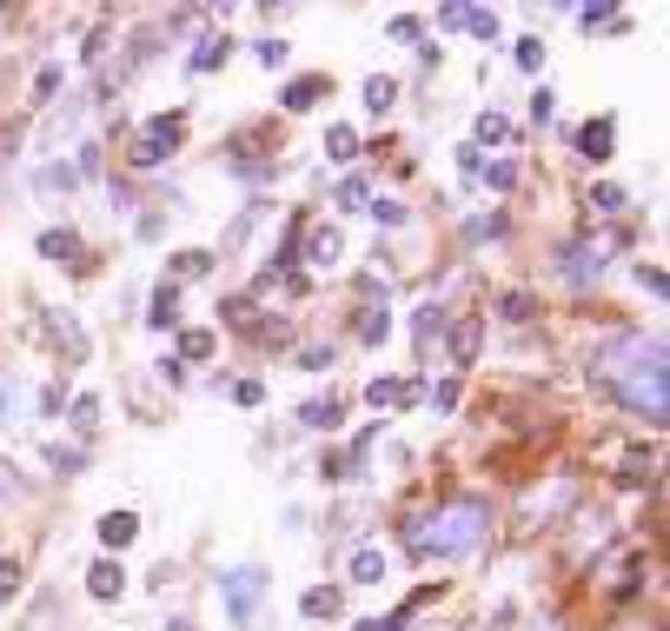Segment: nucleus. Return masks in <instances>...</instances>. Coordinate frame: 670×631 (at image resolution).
<instances>
[{
  "label": "nucleus",
  "mask_w": 670,
  "mask_h": 631,
  "mask_svg": "<svg viewBox=\"0 0 670 631\" xmlns=\"http://www.w3.org/2000/svg\"><path fill=\"white\" fill-rule=\"evenodd\" d=\"M611 400L624 413H637L644 426H663L670 419V359H663V333H644V326H624V333H605L584 359Z\"/></svg>",
  "instance_id": "obj_1"
},
{
  "label": "nucleus",
  "mask_w": 670,
  "mask_h": 631,
  "mask_svg": "<svg viewBox=\"0 0 670 631\" xmlns=\"http://www.w3.org/2000/svg\"><path fill=\"white\" fill-rule=\"evenodd\" d=\"M398 538H405L411 559H471L491 538V505L484 499H445L432 512H405Z\"/></svg>",
  "instance_id": "obj_2"
},
{
  "label": "nucleus",
  "mask_w": 670,
  "mask_h": 631,
  "mask_svg": "<svg viewBox=\"0 0 670 631\" xmlns=\"http://www.w3.org/2000/svg\"><path fill=\"white\" fill-rule=\"evenodd\" d=\"M266 592H273V572H260V565H232V572H219V598H226V618H232L239 631H260V605H266Z\"/></svg>",
  "instance_id": "obj_3"
},
{
  "label": "nucleus",
  "mask_w": 670,
  "mask_h": 631,
  "mask_svg": "<svg viewBox=\"0 0 670 631\" xmlns=\"http://www.w3.org/2000/svg\"><path fill=\"white\" fill-rule=\"evenodd\" d=\"M180 146H187V114H153V120H140V127H133L127 160L146 174V167H166Z\"/></svg>",
  "instance_id": "obj_4"
},
{
  "label": "nucleus",
  "mask_w": 670,
  "mask_h": 631,
  "mask_svg": "<svg viewBox=\"0 0 670 631\" xmlns=\"http://www.w3.org/2000/svg\"><path fill=\"white\" fill-rule=\"evenodd\" d=\"M611 247H631V226H618L611 240H571V247H558V273H564V286H598V273H605V260H611Z\"/></svg>",
  "instance_id": "obj_5"
},
{
  "label": "nucleus",
  "mask_w": 670,
  "mask_h": 631,
  "mask_svg": "<svg viewBox=\"0 0 670 631\" xmlns=\"http://www.w3.org/2000/svg\"><path fill=\"white\" fill-rule=\"evenodd\" d=\"M571 146H577V160L605 167L611 153H618V114H598V120H584V127L571 133Z\"/></svg>",
  "instance_id": "obj_6"
},
{
  "label": "nucleus",
  "mask_w": 670,
  "mask_h": 631,
  "mask_svg": "<svg viewBox=\"0 0 670 631\" xmlns=\"http://www.w3.org/2000/svg\"><path fill=\"white\" fill-rule=\"evenodd\" d=\"M339 253H346L339 226H312V219H306V233H299V260H306V266H339Z\"/></svg>",
  "instance_id": "obj_7"
},
{
  "label": "nucleus",
  "mask_w": 670,
  "mask_h": 631,
  "mask_svg": "<svg viewBox=\"0 0 670 631\" xmlns=\"http://www.w3.org/2000/svg\"><path fill=\"white\" fill-rule=\"evenodd\" d=\"M366 400H372L379 413H411L418 400H426V385H418V379H372Z\"/></svg>",
  "instance_id": "obj_8"
},
{
  "label": "nucleus",
  "mask_w": 670,
  "mask_h": 631,
  "mask_svg": "<svg viewBox=\"0 0 670 631\" xmlns=\"http://www.w3.org/2000/svg\"><path fill=\"white\" fill-rule=\"evenodd\" d=\"M325 94H332V81H325V73H292V81H286V94H279V107H286V114H312Z\"/></svg>",
  "instance_id": "obj_9"
},
{
  "label": "nucleus",
  "mask_w": 670,
  "mask_h": 631,
  "mask_svg": "<svg viewBox=\"0 0 670 631\" xmlns=\"http://www.w3.org/2000/svg\"><path fill=\"white\" fill-rule=\"evenodd\" d=\"M445 326H452V312H445L439 299H432V306H418V312H411V340H418V353H426V359L439 353V340H445Z\"/></svg>",
  "instance_id": "obj_10"
},
{
  "label": "nucleus",
  "mask_w": 670,
  "mask_h": 631,
  "mask_svg": "<svg viewBox=\"0 0 670 631\" xmlns=\"http://www.w3.org/2000/svg\"><path fill=\"white\" fill-rule=\"evenodd\" d=\"M87 592H94L100 605H120V598H127V565H120V559H94V565H87Z\"/></svg>",
  "instance_id": "obj_11"
},
{
  "label": "nucleus",
  "mask_w": 670,
  "mask_h": 631,
  "mask_svg": "<svg viewBox=\"0 0 670 631\" xmlns=\"http://www.w3.org/2000/svg\"><path fill=\"white\" fill-rule=\"evenodd\" d=\"M146 326H153V333H180V286H174V279H159V286H153Z\"/></svg>",
  "instance_id": "obj_12"
},
{
  "label": "nucleus",
  "mask_w": 670,
  "mask_h": 631,
  "mask_svg": "<svg viewBox=\"0 0 670 631\" xmlns=\"http://www.w3.org/2000/svg\"><path fill=\"white\" fill-rule=\"evenodd\" d=\"M478 346H484V320L471 312V320H458V326H452V340H445V359H452V366L465 372V366L478 359Z\"/></svg>",
  "instance_id": "obj_13"
},
{
  "label": "nucleus",
  "mask_w": 670,
  "mask_h": 631,
  "mask_svg": "<svg viewBox=\"0 0 670 631\" xmlns=\"http://www.w3.org/2000/svg\"><path fill=\"white\" fill-rule=\"evenodd\" d=\"M219 266V253L213 247H187V253H174V260H166V279H174V286H187V279H206Z\"/></svg>",
  "instance_id": "obj_14"
},
{
  "label": "nucleus",
  "mask_w": 670,
  "mask_h": 631,
  "mask_svg": "<svg viewBox=\"0 0 670 631\" xmlns=\"http://www.w3.org/2000/svg\"><path fill=\"white\" fill-rule=\"evenodd\" d=\"M432 598H439V585H426V592H411V598H405L398 611H385V618H359V631H405V624H411L418 611H426Z\"/></svg>",
  "instance_id": "obj_15"
},
{
  "label": "nucleus",
  "mask_w": 670,
  "mask_h": 631,
  "mask_svg": "<svg viewBox=\"0 0 670 631\" xmlns=\"http://www.w3.org/2000/svg\"><path fill=\"white\" fill-rule=\"evenodd\" d=\"M339 419H346V400H339V392H325V400H306V406H299V426H306V432H339Z\"/></svg>",
  "instance_id": "obj_16"
},
{
  "label": "nucleus",
  "mask_w": 670,
  "mask_h": 631,
  "mask_svg": "<svg viewBox=\"0 0 670 631\" xmlns=\"http://www.w3.org/2000/svg\"><path fill=\"white\" fill-rule=\"evenodd\" d=\"M34 193L40 200H67V193H80V174H73V160H47V167H34Z\"/></svg>",
  "instance_id": "obj_17"
},
{
  "label": "nucleus",
  "mask_w": 670,
  "mask_h": 631,
  "mask_svg": "<svg viewBox=\"0 0 670 631\" xmlns=\"http://www.w3.org/2000/svg\"><path fill=\"white\" fill-rule=\"evenodd\" d=\"M47 333L67 346V366H80V359H87V333H80L73 326V312H60V306H47Z\"/></svg>",
  "instance_id": "obj_18"
},
{
  "label": "nucleus",
  "mask_w": 670,
  "mask_h": 631,
  "mask_svg": "<svg viewBox=\"0 0 670 631\" xmlns=\"http://www.w3.org/2000/svg\"><path fill=\"white\" fill-rule=\"evenodd\" d=\"M339 611H346V592H339V585H312V592H299V618H312V624H319V618H339Z\"/></svg>",
  "instance_id": "obj_19"
},
{
  "label": "nucleus",
  "mask_w": 670,
  "mask_h": 631,
  "mask_svg": "<svg viewBox=\"0 0 670 631\" xmlns=\"http://www.w3.org/2000/svg\"><path fill=\"white\" fill-rule=\"evenodd\" d=\"M133 538H140V519H133V512H107V519H100V545H107V559H120Z\"/></svg>",
  "instance_id": "obj_20"
},
{
  "label": "nucleus",
  "mask_w": 670,
  "mask_h": 631,
  "mask_svg": "<svg viewBox=\"0 0 670 631\" xmlns=\"http://www.w3.org/2000/svg\"><path fill=\"white\" fill-rule=\"evenodd\" d=\"M385 572H392V559H385L379 545H359V551H352V565H346V579H352V585H379Z\"/></svg>",
  "instance_id": "obj_21"
},
{
  "label": "nucleus",
  "mask_w": 670,
  "mask_h": 631,
  "mask_svg": "<svg viewBox=\"0 0 670 631\" xmlns=\"http://www.w3.org/2000/svg\"><path fill=\"white\" fill-rule=\"evenodd\" d=\"M34 253L40 260H80V233L73 226H47L40 240H34Z\"/></svg>",
  "instance_id": "obj_22"
},
{
  "label": "nucleus",
  "mask_w": 670,
  "mask_h": 631,
  "mask_svg": "<svg viewBox=\"0 0 670 631\" xmlns=\"http://www.w3.org/2000/svg\"><path fill=\"white\" fill-rule=\"evenodd\" d=\"M226 60H232V34H206V40L193 47V60H187V67H193V73H219Z\"/></svg>",
  "instance_id": "obj_23"
},
{
  "label": "nucleus",
  "mask_w": 670,
  "mask_h": 631,
  "mask_svg": "<svg viewBox=\"0 0 670 631\" xmlns=\"http://www.w3.org/2000/svg\"><path fill=\"white\" fill-rule=\"evenodd\" d=\"M260 213H266V200H253V206H246V213H239V219H232V226L219 233V260H232V253L246 247V233H253V226H260Z\"/></svg>",
  "instance_id": "obj_24"
},
{
  "label": "nucleus",
  "mask_w": 670,
  "mask_h": 631,
  "mask_svg": "<svg viewBox=\"0 0 670 631\" xmlns=\"http://www.w3.org/2000/svg\"><path fill=\"white\" fill-rule=\"evenodd\" d=\"M359 153H366V146H359L352 127H325V160H332V167H352Z\"/></svg>",
  "instance_id": "obj_25"
},
{
  "label": "nucleus",
  "mask_w": 670,
  "mask_h": 631,
  "mask_svg": "<svg viewBox=\"0 0 670 631\" xmlns=\"http://www.w3.org/2000/svg\"><path fill=\"white\" fill-rule=\"evenodd\" d=\"M518 140V127L505 120V114H478V127H471V146H512Z\"/></svg>",
  "instance_id": "obj_26"
},
{
  "label": "nucleus",
  "mask_w": 670,
  "mask_h": 631,
  "mask_svg": "<svg viewBox=\"0 0 670 631\" xmlns=\"http://www.w3.org/2000/svg\"><path fill=\"white\" fill-rule=\"evenodd\" d=\"M359 100H366V114H392L398 107V81L392 73H372V81L359 87Z\"/></svg>",
  "instance_id": "obj_27"
},
{
  "label": "nucleus",
  "mask_w": 670,
  "mask_h": 631,
  "mask_svg": "<svg viewBox=\"0 0 670 631\" xmlns=\"http://www.w3.org/2000/svg\"><path fill=\"white\" fill-rule=\"evenodd\" d=\"M577 21H584V34H591V27L624 34V27H631V21H624V8H611V0H591V8H577Z\"/></svg>",
  "instance_id": "obj_28"
},
{
  "label": "nucleus",
  "mask_w": 670,
  "mask_h": 631,
  "mask_svg": "<svg viewBox=\"0 0 670 631\" xmlns=\"http://www.w3.org/2000/svg\"><path fill=\"white\" fill-rule=\"evenodd\" d=\"M213 346H219V340H213L206 326H180V353H174V359H180V366H187V359H213Z\"/></svg>",
  "instance_id": "obj_29"
},
{
  "label": "nucleus",
  "mask_w": 670,
  "mask_h": 631,
  "mask_svg": "<svg viewBox=\"0 0 670 631\" xmlns=\"http://www.w3.org/2000/svg\"><path fill=\"white\" fill-rule=\"evenodd\" d=\"M478 180H484L491 193H512V187H518V160H484Z\"/></svg>",
  "instance_id": "obj_30"
},
{
  "label": "nucleus",
  "mask_w": 670,
  "mask_h": 631,
  "mask_svg": "<svg viewBox=\"0 0 670 631\" xmlns=\"http://www.w3.org/2000/svg\"><path fill=\"white\" fill-rule=\"evenodd\" d=\"M385 333H392V312H385V306H372V312H359V340H366L372 353L385 346Z\"/></svg>",
  "instance_id": "obj_31"
},
{
  "label": "nucleus",
  "mask_w": 670,
  "mask_h": 631,
  "mask_svg": "<svg viewBox=\"0 0 670 631\" xmlns=\"http://www.w3.org/2000/svg\"><path fill=\"white\" fill-rule=\"evenodd\" d=\"M484 240H505V213H484V219H465V247H484Z\"/></svg>",
  "instance_id": "obj_32"
},
{
  "label": "nucleus",
  "mask_w": 670,
  "mask_h": 631,
  "mask_svg": "<svg viewBox=\"0 0 670 631\" xmlns=\"http://www.w3.org/2000/svg\"><path fill=\"white\" fill-rule=\"evenodd\" d=\"M366 200H372V193H366V180H359V174H346L339 187H332V206H339V213H359Z\"/></svg>",
  "instance_id": "obj_33"
},
{
  "label": "nucleus",
  "mask_w": 670,
  "mask_h": 631,
  "mask_svg": "<svg viewBox=\"0 0 670 631\" xmlns=\"http://www.w3.org/2000/svg\"><path fill=\"white\" fill-rule=\"evenodd\" d=\"M67 419H73V432H94L100 426V400H94V392H80V400H67Z\"/></svg>",
  "instance_id": "obj_34"
},
{
  "label": "nucleus",
  "mask_w": 670,
  "mask_h": 631,
  "mask_svg": "<svg viewBox=\"0 0 670 631\" xmlns=\"http://www.w3.org/2000/svg\"><path fill=\"white\" fill-rule=\"evenodd\" d=\"M27 592V565L21 559H0V605H14Z\"/></svg>",
  "instance_id": "obj_35"
},
{
  "label": "nucleus",
  "mask_w": 670,
  "mask_h": 631,
  "mask_svg": "<svg viewBox=\"0 0 670 631\" xmlns=\"http://www.w3.org/2000/svg\"><path fill=\"white\" fill-rule=\"evenodd\" d=\"M60 81H67V73H60V67L47 60V67L34 73V107H53V100H60Z\"/></svg>",
  "instance_id": "obj_36"
},
{
  "label": "nucleus",
  "mask_w": 670,
  "mask_h": 631,
  "mask_svg": "<svg viewBox=\"0 0 670 631\" xmlns=\"http://www.w3.org/2000/svg\"><path fill=\"white\" fill-rule=\"evenodd\" d=\"M624 206H631V193H624V187H611V180H598V187H591V213H624Z\"/></svg>",
  "instance_id": "obj_37"
},
{
  "label": "nucleus",
  "mask_w": 670,
  "mask_h": 631,
  "mask_svg": "<svg viewBox=\"0 0 670 631\" xmlns=\"http://www.w3.org/2000/svg\"><path fill=\"white\" fill-rule=\"evenodd\" d=\"M465 27H471V40H484V47L498 40V14H491V8H465Z\"/></svg>",
  "instance_id": "obj_38"
},
{
  "label": "nucleus",
  "mask_w": 670,
  "mask_h": 631,
  "mask_svg": "<svg viewBox=\"0 0 670 631\" xmlns=\"http://www.w3.org/2000/svg\"><path fill=\"white\" fill-rule=\"evenodd\" d=\"M512 60H518V73H545V40L531 34V40H518L512 47Z\"/></svg>",
  "instance_id": "obj_39"
},
{
  "label": "nucleus",
  "mask_w": 670,
  "mask_h": 631,
  "mask_svg": "<svg viewBox=\"0 0 670 631\" xmlns=\"http://www.w3.org/2000/svg\"><path fill=\"white\" fill-rule=\"evenodd\" d=\"M332 359H339V346H332V340L325 346H299V366L306 372H332Z\"/></svg>",
  "instance_id": "obj_40"
},
{
  "label": "nucleus",
  "mask_w": 670,
  "mask_h": 631,
  "mask_svg": "<svg viewBox=\"0 0 670 631\" xmlns=\"http://www.w3.org/2000/svg\"><path fill=\"white\" fill-rule=\"evenodd\" d=\"M498 312H505V320H512V326H525V320H531V312H538V306H531V293H505V299H498Z\"/></svg>",
  "instance_id": "obj_41"
},
{
  "label": "nucleus",
  "mask_w": 670,
  "mask_h": 631,
  "mask_svg": "<svg viewBox=\"0 0 670 631\" xmlns=\"http://www.w3.org/2000/svg\"><path fill=\"white\" fill-rule=\"evenodd\" d=\"M253 60H260V67H286V60H292V47L266 34V40H253Z\"/></svg>",
  "instance_id": "obj_42"
},
{
  "label": "nucleus",
  "mask_w": 670,
  "mask_h": 631,
  "mask_svg": "<svg viewBox=\"0 0 670 631\" xmlns=\"http://www.w3.org/2000/svg\"><path fill=\"white\" fill-rule=\"evenodd\" d=\"M8 426H21V385L14 379L0 385V432H8Z\"/></svg>",
  "instance_id": "obj_43"
},
{
  "label": "nucleus",
  "mask_w": 670,
  "mask_h": 631,
  "mask_svg": "<svg viewBox=\"0 0 670 631\" xmlns=\"http://www.w3.org/2000/svg\"><path fill=\"white\" fill-rule=\"evenodd\" d=\"M47 465L60 472V479H73V472H80V445H47Z\"/></svg>",
  "instance_id": "obj_44"
},
{
  "label": "nucleus",
  "mask_w": 670,
  "mask_h": 631,
  "mask_svg": "<svg viewBox=\"0 0 670 631\" xmlns=\"http://www.w3.org/2000/svg\"><path fill=\"white\" fill-rule=\"evenodd\" d=\"M385 40H398V47H418V21H411V14H392V21H385Z\"/></svg>",
  "instance_id": "obj_45"
},
{
  "label": "nucleus",
  "mask_w": 670,
  "mask_h": 631,
  "mask_svg": "<svg viewBox=\"0 0 670 631\" xmlns=\"http://www.w3.org/2000/svg\"><path fill=\"white\" fill-rule=\"evenodd\" d=\"M458 400H465L458 379H439V385H432V406H439V413H458Z\"/></svg>",
  "instance_id": "obj_46"
},
{
  "label": "nucleus",
  "mask_w": 670,
  "mask_h": 631,
  "mask_svg": "<svg viewBox=\"0 0 670 631\" xmlns=\"http://www.w3.org/2000/svg\"><path fill=\"white\" fill-rule=\"evenodd\" d=\"M319 479H325V486H339V479H352V465H346V452H325V459H319Z\"/></svg>",
  "instance_id": "obj_47"
},
{
  "label": "nucleus",
  "mask_w": 670,
  "mask_h": 631,
  "mask_svg": "<svg viewBox=\"0 0 670 631\" xmlns=\"http://www.w3.org/2000/svg\"><path fill=\"white\" fill-rule=\"evenodd\" d=\"M40 413H47V419H60V413H67V385H60V379H47V385H40Z\"/></svg>",
  "instance_id": "obj_48"
},
{
  "label": "nucleus",
  "mask_w": 670,
  "mask_h": 631,
  "mask_svg": "<svg viewBox=\"0 0 670 631\" xmlns=\"http://www.w3.org/2000/svg\"><path fill=\"white\" fill-rule=\"evenodd\" d=\"M551 114H558V94H551V87H545V81H538V94H531V120H538V127H545V120H551Z\"/></svg>",
  "instance_id": "obj_49"
},
{
  "label": "nucleus",
  "mask_w": 670,
  "mask_h": 631,
  "mask_svg": "<svg viewBox=\"0 0 670 631\" xmlns=\"http://www.w3.org/2000/svg\"><path fill=\"white\" fill-rule=\"evenodd\" d=\"M366 206H372L379 226H405V206H398V200H366Z\"/></svg>",
  "instance_id": "obj_50"
},
{
  "label": "nucleus",
  "mask_w": 670,
  "mask_h": 631,
  "mask_svg": "<svg viewBox=\"0 0 670 631\" xmlns=\"http://www.w3.org/2000/svg\"><path fill=\"white\" fill-rule=\"evenodd\" d=\"M637 286H644L650 299H663V293H670V279H663V266H637Z\"/></svg>",
  "instance_id": "obj_51"
},
{
  "label": "nucleus",
  "mask_w": 670,
  "mask_h": 631,
  "mask_svg": "<svg viewBox=\"0 0 670 631\" xmlns=\"http://www.w3.org/2000/svg\"><path fill=\"white\" fill-rule=\"evenodd\" d=\"M232 400H239V406H260L266 385H260V379H232Z\"/></svg>",
  "instance_id": "obj_52"
},
{
  "label": "nucleus",
  "mask_w": 670,
  "mask_h": 631,
  "mask_svg": "<svg viewBox=\"0 0 670 631\" xmlns=\"http://www.w3.org/2000/svg\"><path fill=\"white\" fill-rule=\"evenodd\" d=\"M478 167H484V153H478V146H458V174L478 180Z\"/></svg>",
  "instance_id": "obj_53"
},
{
  "label": "nucleus",
  "mask_w": 670,
  "mask_h": 631,
  "mask_svg": "<svg viewBox=\"0 0 670 631\" xmlns=\"http://www.w3.org/2000/svg\"><path fill=\"white\" fill-rule=\"evenodd\" d=\"M159 631H193V624H187V618H174V624H159Z\"/></svg>",
  "instance_id": "obj_54"
}]
</instances>
